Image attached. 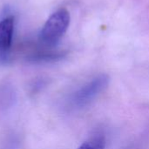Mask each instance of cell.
I'll return each instance as SVG.
<instances>
[{"instance_id": "2", "label": "cell", "mask_w": 149, "mask_h": 149, "mask_svg": "<svg viewBox=\"0 0 149 149\" xmlns=\"http://www.w3.org/2000/svg\"><path fill=\"white\" fill-rule=\"evenodd\" d=\"M109 78L106 74H101L94 78L88 84L79 90L74 97V102L77 106L84 107L91 103L107 87Z\"/></svg>"}, {"instance_id": "4", "label": "cell", "mask_w": 149, "mask_h": 149, "mask_svg": "<svg viewBox=\"0 0 149 149\" xmlns=\"http://www.w3.org/2000/svg\"><path fill=\"white\" fill-rule=\"evenodd\" d=\"M106 139L103 136H95L84 142L78 149H105Z\"/></svg>"}, {"instance_id": "1", "label": "cell", "mask_w": 149, "mask_h": 149, "mask_svg": "<svg viewBox=\"0 0 149 149\" xmlns=\"http://www.w3.org/2000/svg\"><path fill=\"white\" fill-rule=\"evenodd\" d=\"M70 13L62 8L52 13L40 32V41L48 46H54L66 32L70 24Z\"/></svg>"}, {"instance_id": "3", "label": "cell", "mask_w": 149, "mask_h": 149, "mask_svg": "<svg viewBox=\"0 0 149 149\" xmlns=\"http://www.w3.org/2000/svg\"><path fill=\"white\" fill-rule=\"evenodd\" d=\"M14 18L7 17L0 21V52L9 51L12 42Z\"/></svg>"}]
</instances>
